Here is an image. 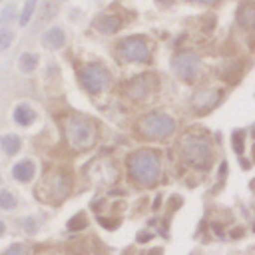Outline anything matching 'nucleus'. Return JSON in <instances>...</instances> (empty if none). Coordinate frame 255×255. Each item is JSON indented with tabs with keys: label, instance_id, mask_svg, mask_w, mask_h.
<instances>
[{
	"label": "nucleus",
	"instance_id": "f257e3e1",
	"mask_svg": "<svg viewBox=\"0 0 255 255\" xmlns=\"http://www.w3.org/2000/svg\"><path fill=\"white\" fill-rule=\"evenodd\" d=\"M66 137H68V143L72 147L88 149V147H92L96 143V137H98L96 124L86 116L74 114L66 122Z\"/></svg>",
	"mask_w": 255,
	"mask_h": 255
},
{
	"label": "nucleus",
	"instance_id": "f03ea898",
	"mask_svg": "<svg viewBox=\"0 0 255 255\" xmlns=\"http://www.w3.org/2000/svg\"><path fill=\"white\" fill-rule=\"evenodd\" d=\"M128 167H129V175L141 185H151L159 177V159L149 149H141L129 155Z\"/></svg>",
	"mask_w": 255,
	"mask_h": 255
},
{
	"label": "nucleus",
	"instance_id": "7ed1b4c3",
	"mask_svg": "<svg viewBox=\"0 0 255 255\" xmlns=\"http://www.w3.org/2000/svg\"><path fill=\"white\" fill-rule=\"evenodd\" d=\"M68 191H70V177L64 171L46 173L42 183H38L36 187V195L42 197L44 201H60L68 195Z\"/></svg>",
	"mask_w": 255,
	"mask_h": 255
},
{
	"label": "nucleus",
	"instance_id": "20e7f679",
	"mask_svg": "<svg viewBox=\"0 0 255 255\" xmlns=\"http://www.w3.org/2000/svg\"><path fill=\"white\" fill-rule=\"evenodd\" d=\"M181 151H183V157L197 165V167H205L211 163V151H209V145L203 137L199 135H185L183 141H181Z\"/></svg>",
	"mask_w": 255,
	"mask_h": 255
},
{
	"label": "nucleus",
	"instance_id": "39448f33",
	"mask_svg": "<svg viewBox=\"0 0 255 255\" xmlns=\"http://www.w3.org/2000/svg\"><path fill=\"white\" fill-rule=\"evenodd\" d=\"M139 129L145 137L151 139H163L175 129V122L167 114H149L141 120Z\"/></svg>",
	"mask_w": 255,
	"mask_h": 255
},
{
	"label": "nucleus",
	"instance_id": "423d86ee",
	"mask_svg": "<svg viewBox=\"0 0 255 255\" xmlns=\"http://www.w3.org/2000/svg\"><path fill=\"white\" fill-rule=\"evenodd\" d=\"M80 80L90 94H100L110 84V72L100 64H88L80 70Z\"/></svg>",
	"mask_w": 255,
	"mask_h": 255
},
{
	"label": "nucleus",
	"instance_id": "0eeeda50",
	"mask_svg": "<svg viewBox=\"0 0 255 255\" xmlns=\"http://www.w3.org/2000/svg\"><path fill=\"white\" fill-rule=\"evenodd\" d=\"M118 56L124 62H145L149 58V48L141 36H131L118 44Z\"/></svg>",
	"mask_w": 255,
	"mask_h": 255
},
{
	"label": "nucleus",
	"instance_id": "6e6552de",
	"mask_svg": "<svg viewBox=\"0 0 255 255\" xmlns=\"http://www.w3.org/2000/svg\"><path fill=\"white\" fill-rule=\"evenodd\" d=\"M197 68H199V58L191 52H181L173 58V70L183 80H191L197 74Z\"/></svg>",
	"mask_w": 255,
	"mask_h": 255
},
{
	"label": "nucleus",
	"instance_id": "1a4fd4ad",
	"mask_svg": "<svg viewBox=\"0 0 255 255\" xmlns=\"http://www.w3.org/2000/svg\"><path fill=\"white\" fill-rule=\"evenodd\" d=\"M219 98H221V92H217V90L199 92V94L193 98V108H195L199 114H203L205 110H211V108L219 102Z\"/></svg>",
	"mask_w": 255,
	"mask_h": 255
},
{
	"label": "nucleus",
	"instance_id": "9d476101",
	"mask_svg": "<svg viewBox=\"0 0 255 255\" xmlns=\"http://www.w3.org/2000/svg\"><path fill=\"white\" fill-rule=\"evenodd\" d=\"M34 173H36V167H34V163L30 159H24V161H20V163H16L12 167V175L20 183H28L34 177Z\"/></svg>",
	"mask_w": 255,
	"mask_h": 255
},
{
	"label": "nucleus",
	"instance_id": "9b49d317",
	"mask_svg": "<svg viewBox=\"0 0 255 255\" xmlns=\"http://www.w3.org/2000/svg\"><path fill=\"white\" fill-rule=\"evenodd\" d=\"M42 42H44V46H46V48H50V50H58V48H62V46H64L66 36H64V32H62L60 28H50V30L44 34Z\"/></svg>",
	"mask_w": 255,
	"mask_h": 255
},
{
	"label": "nucleus",
	"instance_id": "f8f14e48",
	"mask_svg": "<svg viewBox=\"0 0 255 255\" xmlns=\"http://www.w3.org/2000/svg\"><path fill=\"white\" fill-rule=\"evenodd\" d=\"M237 20L243 28H255V4H251V2L241 4L239 12H237Z\"/></svg>",
	"mask_w": 255,
	"mask_h": 255
},
{
	"label": "nucleus",
	"instance_id": "ddd939ff",
	"mask_svg": "<svg viewBox=\"0 0 255 255\" xmlns=\"http://www.w3.org/2000/svg\"><path fill=\"white\" fill-rule=\"evenodd\" d=\"M151 90H153V84L149 82V78H135L129 86V94L133 98H145L149 96Z\"/></svg>",
	"mask_w": 255,
	"mask_h": 255
},
{
	"label": "nucleus",
	"instance_id": "4468645a",
	"mask_svg": "<svg viewBox=\"0 0 255 255\" xmlns=\"http://www.w3.org/2000/svg\"><path fill=\"white\" fill-rule=\"evenodd\" d=\"M94 26H96L100 32L112 34V32H116V30L122 26V20H120L118 16H100V18L94 22Z\"/></svg>",
	"mask_w": 255,
	"mask_h": 255
},
{
	"label": "nucleus",
	"instance_id": "2eb2a0df",
	"mask_svg": "<svg viewBox=\"0 0 255 255\" xmlns=\"http://www.w3.org/2000/svg\"><path fill=\"white\" fill-rule=\"evenodd\" d=\"M14 120H16V124H20V126H30V124L36 120V112H34L30 106L22 104V106H18V108L14 110Z\"/></svg>",
	"mask_w": 255,
	"mask_h": 255
},
{
	"label": "nucleus",
	"instance_id": "dca6fc26",
	"mask_svg": "<svg viewBox=\"0 0 255 255\" xmlns=\"http://www.w3.org/2000/svg\"><path fill=\"white\" fill-rule=\"evenodd\" d=\"M0 145H2V149L8 153V155H14V153H18L20 151V137L18 135H14V133H8V135H2L0 137Z\"/></svg>",
	"mask_w": 255,
	"mask_h": 255
},
{
	"label": "nucleus",
	"instance_id": "f3484780",
	"mask_svg": "<svg viewBox=\"0 0 255 255\" xmlns=\"http://www.w3.org/2000/svg\"><path fill=\"white\" fill-rule=\"evenodd\" d=\"M16 207V195L8 189L0 191V209H14Z\"/></svg>",
	"mask_w": 255,
	"mask_h": 255
},
{
	"label": "nucleus",
	"instance_id": "a211bd4d",
	"mask_svg": "<svg viewBox=\"0 0 255 255\" xmlns=\"http://www.w3.org/2000/svg\"><path fill=\"white\" fill-rule=\"evenodd\" d=\"M38 64V58L34 54H22L20 56V70L22 72H32Z\"/></svg>",
	"mask_w": 255,
	"mask_h": 255
},
{
	"label": "nucleus",
	"instance_id": "6ab92c4d",
	"mask_svg": "<svg viewBox=\"0 0 255 255\" xmlns=\"http://www.w3.org/2000/svg\"><path fill=\"white\" fill-rule=\"evenodd\" d=\"M34 8H36V0H26V4H24V8H22V14H20V20H18L20 26H26V24L30 22Z\"/></svg>",
	"mask_w": 255,
	"mask_h": 255
},
{
	"label": "nucleus",
	"instance_id": "aec40b11",
	"mask_svg": "<svg viewBox=\"0 0 255 255\" xmlns=\"http://www.w3.org/2000/svg\"><path fill=\"white\" fill-rule=\"evenodd\" d=\"M86 225H88V219H86V215H84V213H78V215H74V217L68 221V229H70V231L84 229Z\"/></svg>",
	"mask_w": 255,
	"mask_h": 255
},
{
	"label": "nucleus",
	"instance_id": "412c9836",
	"mask_svg": "<svg viewBox=\"0 0 255 255\" xmlns=\"http://www.w3.org/2000/svg\"><path fill=\"white\" fill-rule=\"evenodd\" d=\"M12 38H14V34L10 32V30H0V50H6L10 44H12Z\"/></svg>",
	"mask_w": 255,
	"mask_h": 255
},
{
	"label": "nucleus",
	"instance_id": "4be33fe9",
	"mask_svg": "<svg viewBox=\"0 0 255 255\" xmlns=\"http://www.w3.org/2000/svg\"><path fill=\"white\" fill-rule=\"evenodd\" d=\"M4 255H28V249H26V245H22V243H14V245H10V247L6 249Z\"/></svg>",
	"mask_w": 255,
	"mask_h": 255
},
{
	"label": "nucleus",
	"instance_id": "5701e85b",
	"mask_svg": "<svg viewBox=\"0 0 255 255\" xmlns=\"http://www.w3.org/2000/svg\"><path fill=\"white\" fill-rule=\"evenodd\" d=\"M233 149H235L237 153L243 151V133H241V131H235V133H233Z\"/></svg>",
	"mask_w": 255,
	"mask_h": 255
},
{
	"label": "nucleus",
	"instance_id": "b1692460",
	"mask_svg": "<svg viewBox=\"0 0 255 255\" xmlns=\"http://www.w3.org/2000/svg\"><path fill=\"white\" fill-rule=\"evenodd\" d=\"M14 12H16L14 4H10L8 8H4V10H2V14H0V22H10V20L14 18Z\"/></svg>",
	"mask_w": 255,
	"mask_h": 255
},
{
	"label": "nucleus",
	"instance_id": "393cba45",
	"mask_svg": "<svg viewBox=\"0 0 255 255\" xmlns=\"http://www.w3.org/2000/svg\"><path fill=\"white\" fill-rule=\"evenodd\" d=\"M241 233H243L241 229H233V231H231V235H233V237H237V235H241Z\"/></svg>",
	"mask_w": 255,
	"mask_h": 255
},
{
	"label": "nucleus",
	"instance_id": "a878e982",
	"mask_svg": "<svg viewBox=\"0 0 255 255\" xmlns=\"http://www.w3.org/2000/svg\"><path fill=\"white\" fill-rule=\"evenodd\" d=\"M147 239H149V235H147V233H145V235H143V233H139V241H147Z\"/></svg>",
	"mask_w": 255,
	"mask_h": 255
},
{
	"label": "nucleus",
	"instance_id": "bb28decb",
	"mask_svg": "<svg viewBox=\"0 0 255 255\" xmlns=\"http://www.w3.org/2000/svg\"><path fill=\"white\" fill-rule=\"evenodd\" d=\"M149 255H161V251H159V249H153V251H151Z\"/></svg>",
	"mask_w": 255,
	"mask_h": 255
},
{
	"label": "nucleus",
	"instance_id": "cd10ccee",
	"mask_svg": "<svg viewBox=\"0 0 255 255\" xmlns=\"http://www.w3.org/2000/svg\"><path fill=\"white\" fill-rule=\"evenodd\" d=\"M4 229H6V227H4V223H2V221H0V235H2V233H4Z\"/></svg>",
	"mask_w": 255,
	"mask_h": 255
},
{
	"label": "nucleus",
	"instance_id": "c85d7f7f",
	"mask_svg": "<svg viewBox=\"0 0 255 255\" xmlns=\"http://www.w3.org/2000/svg\"><path fill=\"white\" fill-rule=\"evenodd\" d=\"M159 2H163V4H169V2H171V0H159Z\"/></svg>",
	"mask_w": 255,
	"mask_h": 255
},
{
	"label": "nucleus",
	"instance_id": "c756f323",
	"mask_svg": "<svg viewBox=\"0 0 255 255\" xmlns=\"http://www.w3.org/2000/svg\"><path fill=\"white\" fill-rule=\"evenodd\" d=\"M251 187H253V189H255V179H253V181H251Z\"/></svg>",
	"mask_w": 255,
	"mask_h": 255
},
{
	"label": "nucleus",
	"instance_id": "7c9ffc66",
	"mask_svg": "<svg viewBox=\"0 0 255 255\" xmlns=\"http://www.w3.org/2000/svg\"><path fill=\"white\" fill-rule=\"evenodd\" d=\"M197 2H211V0H197Z\"/></svg>",
	"mask_w": 255,
	"mask_h": 255
},
{
	"label": "nucleus",
	"instance_id": "2f4dec72",
	"mask_svg": "<svg viewBox=\"0 0 255 255\" xmlns=\"http://www.w3.org/2000/svg\"><path fill=\"white\" fill-rule=\"evenodd\" d=\"M253 157H255V145H253Z\"/></svg>",
	"mask_w": 255,
	"mask_h": 255
}]
</instances>
